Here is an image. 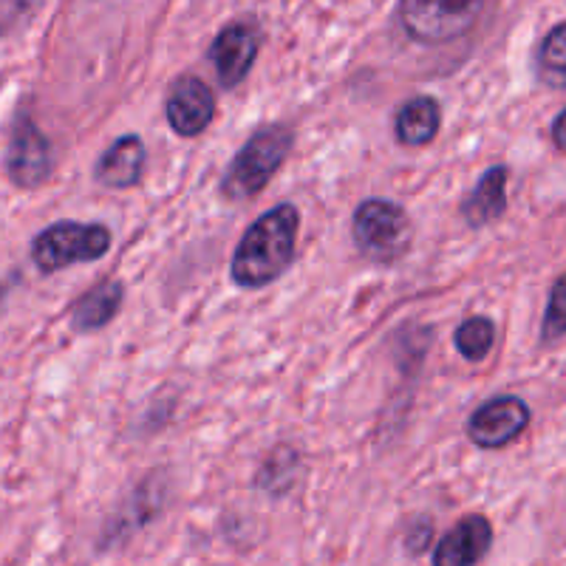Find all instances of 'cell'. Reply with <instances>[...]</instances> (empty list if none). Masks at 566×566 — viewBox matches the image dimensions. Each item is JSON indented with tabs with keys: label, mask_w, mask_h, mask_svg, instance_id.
<instances>
[{
	"label": "cell",
	"mask_w": 566,
	"mask_h": 566,
	"mask_svg": "<svg viewBox=\"0 0 566 566\" xmlns=\"http://www.w3.org/2000/svg\"><path fill=\"white\" fill-rule=\"evenodd\" d=\"M295 148V130L286 123H270L258 128L250 139L235 150L232 161L221 176V193L224 199L250 201L266 190L272 176L283 168Z\"/></svg>",
	"instance_id": "cell-2"
},
{
	"label": "cell",
	"mask_w": 566,
	"mask_h": 566,
	"mask_svg": "<svg viewBox=\"0 0 566 566\" xmlns=\"http://www.w3.org/2000/svg\"><path fill=\"white\" fill-rule=\"evenodd\" d=\"M114 232L103 221H54L32 239L29 255L43 275L74 264H91L108 255Z\"/></svg>",
	"instance_id": "cell-4"
},
{
	"label": "cell",
	"mask_w": 566,
	"mask_h": 566,
	"mask_svg": "<svg viewBox=\"0 0 566 566\" xmlns=\"http://www.w3.org/2000/svg\"><path fill=\"white\" fill-rule=\"evenodd\" d=\"M43 0H0V38H12L27 29Z\"/></svg>",
	"instance_id": "cell-19"
},
{
	"label": "cell",
	"mask_w": 566,
	"mask_h": 566,
	"mask_svg": "<svg viewBox=\"0 0 566 566\" xmlns=\"http://www.w3.org/2000/svg\"><path fill=\"white\" fill-rule=\"evenodd\" d=\"M408 544H411V553L419 555L428 549V544L433 541V524L424 518V522H413L411 527H408Z\"/></svg>",
	"instance_id": "cell-20"
},
{
	"label": "cell",
	"mask_w": 566,
	"mask_h": 566,
	"mask_svg": "<svg viewBox=\"0 0 566 566\" xmlns=\"http://www.w3.org/2000/svg\"><path fill=\"white\" fill-rule=\"evenodd\" d=\"M261 43H264V32H261V23L255 18L230 20L212 38L207 57H210V65L216 71V80H219L221 88H239L250 77L258 52H261Z\"/></svg>",
	"instance_id": "cell-8"
},
{
	"label": "cell",
	"mask_w": 566,
	"mask_h": 566,
	"mask_svg": "<svg viewBox=\"0 0 566 566\" xmlns=\"http://www.w3.org/2000/svg\"><path fill=\"white\" fill-rule=\"evenodd\" d=\"M148 168V148L139 134H123L99 154L94 181L105 190H130L142 185Z\"/></svg>",
	"instance_id": "cell-11"
},
{
	"label": "cell",
	"mask_w": 566,
	"mask_h": 566,
	"mask_svg": "<svg viewBox=\"0 0 566 566\" xmlns=\"http://www.w3.org/2000/svg\"><path fill=\"white\" fill-rule=\"evenodd\" d=\"M566 277L558 275L549 290L547 306H544V321H541V346H558L566 335V310H564Z\"/></svg>",
	"instance_id": "cell-18"
},
{
	"label": "cell",
	"mask_w": 566,
	"mask_h": 566,
	"mask_svg": "<svg viewBox=\"0 0 566 566\" xmlns=\"http://www.w3.org/2000/svg\"><path fill=\"white\" fill-rule=\"evenodd\" d=\"M493 547V524L484 513H468L439 538L431 560L437 566H473Z\"/></svg>",
	"instance_id": "cell-10"
},
{
	"label": "cell",
	"mask_w": 566,
	"mask_h": 566,
	"mask_svg": "<svg viewBox=\"0 0 566 566\" xmlns=\"http://www.w3.org/2000/svg\"><path fill=\"white\" fill-rule=\"evenodd\" d=\"M538 77L553 91L566 85V27L555 23L538 45Z\"/></svg>",
	"instance_id": "cell-17"
},
{
	"label": "cell",
	"mask_w": 566,
	"mask_h": 566,
	"mask_svg": "<svg viewBox=\"0 0 566 566\" xmlns=\"http://www.w3.org/2000/svg\"><path fill=\"white\" fill-rule=\"evenodd\" d=\"M7 176L20 190H38L49 185L54 174V148L52 139L43 134L29 111L14 114L12 130L7 145Z\"/></svg>",
	"instance_id": "cell-6"
},
{
	"label": "cell",
	"mask_w": 566,
	"mask_h": 566,
	"mask_svg": "<svg viewBox=\"0 0 566 566\" xmlns=\"http://www.w3.org/2000/svg\"><path fill=\"white\" fill-rule=\"evenodd\" d=\"M530 422H533V413L522 397L499 394V397L484 399L482 406L470 413L464 433L479 451H502L527 433Z\"/></svg>",
	"instance_id": "cell-7"
},
{
	"label": "cell",
	"mask_w": 566,
	"mask_h": 566,
	"mask_svg": "<svg viewBox=\"0 0 566 566\" xmlns=\"http://www.w3.org/2000/svg\"><path fill=\"white\" fill-rule=\"evenodd\" d=\"M306 468H303V457L295 444H275L264 457V462L258 464L255 473V488L264 490L272 499H286L297 482L303 479Z\"/></svg>",
	"instance_id": "cell-15"
},
{
	"label": "cell",
	"mask_w": 566,
	"mask_h": 566,
	"mask_svg": "<svg viewBox=\"0 0 566 566\" xmlns=\"http://www.w3.org/2000/svg\"><path fill=\"white\" fill-rule=\"evenodd\" d=\"M564 119H566V111H558L553 119V128H549V139H553L555 150L558 154H564L566 150V142H564Z\"/></svg>",
	"instance_id": "cell-21"
},
{
	"label": "cell",
	"mask_w": 566,
	"mask_h": 566,
	"mask_svg": "<svg viewBox=\"0 0 566 566\" xmlns=\"http://www.w3.org/2000/svg\"><path fill=\"white\" fill-rule=\"evenodd\" d=\"M507 187H510V168L507 165H490L482 176L476 179V185L470 187V193L462 199V212L464 224L473 227V230H482V227L495 224L507 212Z\"/></svg>",
	"instance_id": "cell-13"
},
{
	"label": "cell",
	"mask_w": 566,
	"mask_h": 566,
	"mask_svg": "<svg viewBox=\"0 0 566 566\" xmlns=\"http://www.w3.org/2000/svg\"><path fill=\"white\" fill-rule=\"evenodd\" d=\"M352 241L371 264H397L413 244L411 216L391 199H363L352 212Z\"/></svg>",
	"instance_id": "cell-3"
},
{
	"label": "cell",
	"mask_w": 566,
	"mask_h": 566,
	"mask_svg": "<svg viewBox=\"0 0 566 566\" xmlns=\"http://www.w3.org/2000/svg\"><path fill=\"white\" fill-rule=\"evenodd\" d=\"M301 210L292 201L270 207L252 221L230 258V277L239 290H264L295 264Z\"/></svg>",
	"instance_id": "cell-1"
},
{
	"label": "cell",
	"mask_w": 566,
	"mask_h": 566,
	"mask_svg": "<svg viewBox=\"0 0 566 566\" xmlns=\"http://www.w3.org/2000/svg\"><path fill=\"white\" fill-rule=\"evenodd\" d=\"M216 111H219L216 94L196 74H185L176 80L165 97V119L181 139H196L205 134L216 119Z\"/></svg>",
	"instance_id": "cell-9"
},
{
	"label": "cell",
	"mask_w": 566,
	"mask_h": 566,
	"mask_svg": "<svg viewBox=\"0 0 566 566\" xmlns=\"http://www.w3.org/2000/svg\"><path fill=\"white\" fill-rule=\"evenodd\" d=\"M125 303V283L119 277H103L71 303L69 323L77 335H94L116 321Z\"/></svg>",
	"instance_id": "cell-12"
},
{
	"label": "cell",
	"mask_w": 566,
	"mask_h": 566,
	"mask_svg": "<svg viewBox=\"0 0 566 566\" xmlns=\"http://www.w3.org/2000/svg\"><path fill=\"white\" fill-rule=\"evenodd\" d=\"M442 130V105L431 94H419L402 103L394 114V139L402 148H424Z\"/></svg>",
	"instance_id": "cell-14"
},
{
	"label": "cell",
	"mask_w": 566,
	"mask_h": 566,
	"mask_svg": "<svg viewBox=\"0 0 566 566\" xmlns=\"http://www.w3.org/2000/svg\"><path fill=\"white\" fill-rule=\"evenodd\" d=\"M495 335H499V328H495L493 317L488 315L464 317V321L457 326V332H453V348H457L462 360L482 363L488 360V354L493 352Z\"/></svg>",
	"instance_id": "cell-16"
},
{
	"label": "cell",
	"mask_w": 566,
	"mask_h": 566,
	"mask_svg": "<svg viewBox=\"0 0 566 566\" xmlns=\"http://www.w3.org/2000/svg\"><path fill=\"white\" fill-rule=\"evenodd\" d=\"M488 0H399V23L408 38L442 45L476 29Z\"/></svg>",
	"instance_id": "cell-5"
}]
</instances>
